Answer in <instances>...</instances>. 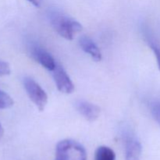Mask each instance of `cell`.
Instances as JSON below:
<instances>
[{
    "instance_id": "1",
    "label": "cell",
    "mask_w": 160,
    "mask_h": 160,
    "mask_svg": "<svg viewBox=\"0 0 160 160\" xmlns=\"http://www.w3.org/2000/svg\"><path fill=\"white\" fill-rule=\"evenodd\" d=\"M50 21L53 29L67 40H73L74 36L82 31L83 28L79 22L59 12L52 14Z\"/></svg>"
},
{
    "instance_id": "2",
    "label": "cell",
    "mask_w": 160,
    "mask_h": 160,
    "mask_svg": "<svg viewBox=\"0 0 160 160\" xmlns=\"http://www.w3.org/2000/svg\"><path fill=\"white\" fill-rule=\"evenodd\" d=\"M55 160H87V153L78 142L65 139L56 145Z\"/></svg>"
},
{
    "instance_id": "3",
    "label": "cell",
    "mask_w": 160,
    "mask_h": 160,
    "mask_svg": "<svg viewBox=\"0 0 160 160\" xmlns=\"http://www.w3.org/2000/svg\"><path fill=\"white\" fill-rule=\"evenodd\" d=\"M23 85L30 99L38 109L43 111L48 103V96L42 88L31 78H26L23 80Z\"/></svg>"
},
{
    "instance_id": "4",
    "label": "cell",
    "mask_w": 160,
    "mask_h": 160,
    "mask_svg": "<svg viewBox=\"0 0 160 160\" xmlns=\"http://www.w3.org/2000/svg\"><path fill=\"white\" fill-rule=\"evenodd\" d=\"M52 72L53 79L59 92L64 94H70L74 91V84L61 66L56 65Z\"/></svg>"
},
{
    "instance_id": "5",
    "label": "cell",
    "mask_w": 160,
    "mask_h": 160,
    "mask_svg": "<svg viewBox=\"0 0 160 160\" xmlns=\"http://www.w3.org/2000/svg\"><path fill=\"white\" fill-rule=\"evenodd\" d=\"M31 56L36 62L42 65L44 68L52 71L56 68V64L52 56L47 51L38 46H31L30 49Z\"/></svg>"
},
{
    "instance_id": "6",
    "label": "cell",
    "mask_w": 160,
    "mask_h": 160,
    "mask_svg": "<svg viewBox=\"0 0 160 160\" xmlns=\"http://www.w3.org/2000/svg\"><path fill=\"white\" fill-rule=\"evenodd\" d=\"M76 108L78 112L85 120L93 122L98 118L100 115V108L96 105L86 101H79L77 102Z\"/></svg>"
},
{
    "instance_id": "7",
    "label": "cell",
    "mask_w": 160,
    "mask_h": 160,
    "mask_svg": "<svg viewBox=\"0 0 160 160\" xmlns=\"http://www.w3.org/2000/svg\"><path fill=\"white\" fill-rule=\"evenodd\" d=\"M142 145L134 137H128L125 143V160H140Z\"/></svg>"
},
{
    "instance_id": "8",
    "label": "cell",
    "mask_w": 160,
    "mask_h": 160,
    "mask_svg": "<svg viewBox=\"0 0 160 160\" xmlns=\"http://www.w3.org/2000/svg\"><path fill=\"white\" fill-rule=\"evenodd\" d=\"M80 45L84 52L88 53L95 62L102 60V52L96 44L87 36H83L80 39Z\"/></svg>"
},
{
    "instance_id": "9",
    "label": "cell",
    "mask_w": 160,
    "mask_h": 160,
    "mask_svg": "<svg viewBox=\"0 0 160 160\" xmlns=\"http://www.w3.org/2000/svg\"><path fill=\"white\" fill-rule=\"evenodd\" d=\"M95 160H116V154L112 148L100 146L95 152Z\"/></svg>"
},
{
    "instance_id": "10",
    "label": "cell",
    "mask_w": 160,
    "mask_h": 160,
    "mask_svg": "<svg viewBox=\"0 0 160 160\" xmlns=\"http://www.w3.org/2000/svg\"><path fill=\"white\" fill-rule=\"evenodd\" d=\"M146 41L148 45H149L151 49L152 50L155 56H156V61H157L158 68H159L160 71V43L159 42L156 38L153 37V36L151 35L150 34H146Z\"/></svg>"
},
{
    "instance_id": "11",
    "label": "cell",
    "mask_w": 160,
    "mask_h": 160,
    "mask_svg": "<svg viewBox=\"0 0 160 160\" xmlns=\"http://www.w3.org/2000/svg\"><path fill=\"white\" fill-rule=\"evenodd\" d=\"M12 98L3 91L0 90V109H6L13 106Z\"/></svg>"
},
{
    "instance_id": "12",
    "label": "cell",
    "mask_w": 160,
    "mask_h": 160,
    "mask_svg": "<svg viewBox=\"0 0 160 160\" xmlns=\"http://www.w3.org/2000/svg\"><path fill=\"white\" fill-rule=\"evenodd\" d=\"M151 112L154 119L160 127V102H154L152 103Z\"/></svg>"
},
{
    "instance_id": "13",
    "label": "cell",
    "mask_w": 160,
    "mask_h": 160,
    "mask_svg": "<svg viewBox=\"0 0 160 160\" xmlns=\"http://www.w3.org/2000/svg\"><path fill=\"white\" fill-rule=\"evenodd\" d=\"M11 70L9 63L0 59V76H6L10 74Z\"/></svg>"
},
{
    "instance_id": "14",
    "label": "cell",
    "mask_w": 160,
    "mask_h": 160,
    "mask_svg": "<svg viewBox=\"0 0 160 160\" xmlns=\"http://www.w3.org/2000/svg\"><path fill=\"white\" fill-rule=\"evenodd\" d=\"M28 1L30 2L31 4L34 5V6H37V7H38V6H41V3H42V0H28Z\"/></svg>"
},
{
    "instance_id": "15",
    "label": "cell",
    "mask_w": 160,
    "mask_h": 160,
    "mask_svg": "<svg viewBox=\"0 0 160 160\" xmlns=\"http://www.w3.org/2000/svg\"><path fill=\"white\" fill-rule=\"evenodd\" d=\"M3 133H4V130H3V128L2 127V125L0 124V138L2 137L3 135Z\"/></svg>"
}]
</instances>
